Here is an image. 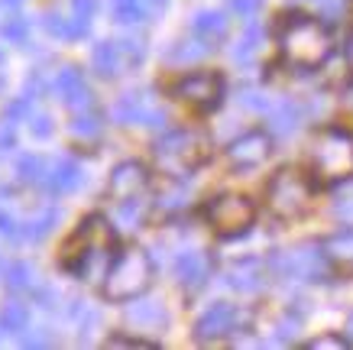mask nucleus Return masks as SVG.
<instances>
[{
    "label": "nucleus",
    "mask_w": 353,
    "mask_h": 350,
    "mask_svg": "<svg viewBox=\"0 0 353 350\" xmlns=\"http://www.w3.org/2000/svg\"><path fill=\"white\" fill-rule=\"evenodd\" d=\"M110 250H114V227L101 214H94V217H85L78 233L68 240L62 263L68 273L97 282V279L108 276L110 263H114Z\"/></svg>",
    "instance_id": "1"
},
{
    "label": "nucleus",
    "mask_w": 353,
    "mask_h": 350,
    "mask_svg": "<svg viewBox=\"0 0 353 350\" xmlns=\"http://www.w3.org/2000/svg\"><path fill=\"white\" fill-rule=\"evenodd\" d=\"M279 52L295 68H318L331 55V32L308 13H285L279 23Z\"/></svg>",
    "instance_id": "2"
},
{
    "label": "nucleus",
    "mask_w": 353,
    "mask_h": 350,
    "mask_svg": "<svg viewBox=\"0 0 353 350\" xmlns=\"http://www.w3.org/2000/svg\"><path fill=\"white\" fill-rule=\"evenodd\" d=\"M152 282V260L146 250L127 246L114 256L108 276H104V295L110 302H133L139 298Z\"/></svg>",
    "instance_id": "3"
},
{
    "label": "nucleus",
    "mask_w": 353,
    "mask_h": 350,
    "mask_svg": "<svg viewBox=\"0 0 353 350\" xmlns=\"http://www.w3.org/2000/svg\"><path fill=\"white\" fill-rule=\"evenodd\" d=\"M311 169L321 182L353 179V133L343 127L321 130L311 143Z\"/></svg>",
    "instance_id": "4"
},
{
    "label": "nucleus",
    "mask_w": 353,
    "mask_h": 350,
    "mask_svg": "<svg viewBox=\"0 0 353 350\" xmlns=\"http://www.w3.org/2000/svg\"><path fill=\"white\" fill-rule=\"evenodd\" d=\"M152 156L165 175L182 179L208 159V139L198 130H169L152 143Z\"/></svg>",
    "instance_id": "5"
},
{
    "label": "nucleus",
    "mask_w": 353,
    "mask_h": 350,
    "mask_svg": "<svg viewBox=\"0 0 353 350\" xmlns=\"http://www.w3.org/2000/svg\"><path fill=\"white\" fill-rule=\"evenodd\" d=\"M311 198H314V188H311V179L295 166H285L279 169L266 185V202L269 211L282 217V221H295L311 208Z\"/></svg>",
    "instance_id": "6"
},
{
    "label": "nucleus",
    "mask_w": 353,
    "mask_h": 350,
    "mask_svg": "<svg viewBox=\"0 0 353 350\" xmlns=\"http://www.w3.org/2000/svg\"><path fill=\"white\" fill-rule=\"evenodd\" d=\"M331 260L324 253V244H301L295 250H279L269 256V273L279 279H299V282H321L331 273Z\"/></svg>",
    "instance_id": "7"
},
{
    "label": "nucleus",
    "mask_w": 353,
    "mask_h": 350,
    "mask_svg": "<svg viewBox=\"0 0 353 350\" xmlns=\"http://www.w3.org/2000/svg\"><path fill=\"white\" fill-rule=\"evenodd\" d=\"M204 221L211 224L221 237H240L256 221V204L250 202L246 195H236V191L214 195L211 202L204 204Z\"/></svg>",
    "instance_id": "8"
},
{
    "label": "nucleus",
    "mask_w": 353,
    "mask_h": 350,
    "mask_svg": "<svg viewBox=\"0 0 353 350\" xmlns=\"http://www.w3.org/2000/svg\"><path fill=\"white\" fill-rule=\"evenodd\" d=\"M172 95L179 97L182 104H188L192 110H198V114H208V110H214L224 101V78L214 72H192L175 81Z\"/></svg>",
    "instance_id": "9"
},
{
    "label": "nucleus",
    "mask_w": 353,
    "mask_h": 350,
    "mask_svg": "<svg viewBox=\"0 0 353 350\" xmlns=\"http://www.w3.org/2000/svg\"><path fill=\"white\" fill-rule=\"evenodd\" d=\"M272 153V139L263 130H250L243 137H236L230 146H227V162L234 169H256L259 162L269 159Z\"/></svg>",
    "instance_id": "10"
},
{
    "label": "nucleus",
    "mask_w": 353,
    "mask_h": 350,
    "mask_svg": "<svg viewBox=\"0 0 353 350\" xmlns=\"http://www.w3.org/2000/svg\"><path fill=\"white\" fill-rule=\"evenodd\" d=\"M236 328H240V311H236V305H230V302H214L201 318L194 321V338L217 340V338L234 334Z\"/></svg>",
    "instance_id": "11"
},
{
    "label": "nucleus",
    "mask_w": 353,
    "mask_h": 350,
    "mask_svg": "<svg viewBox=\"0 0 353 350\" xmlns=\"http://www.w3.org/2000/svg\"><path fill=\"white\" fill-rule=\"evenodd\" d=\"M146 185H150V172H146V166L137 162V159H127L110 172L108 195L114 198V202H123V198H133V195H143Z\"/></svg>",
    "instance_id": "12"
},
{
    "label": "nucleus",
    "mask_w": 353,
    "mask_h": 350,
    "mask_svg": "<svg viewBox=\"0 0 353 350\" xmlns=\"http://www.w3.org/2000/svg\"><path fill=\"white\" fill-rule=\"evenodd\" d=\"M114 120H120V124H146V127H165L169 124L165 110L162 107H150L139 91H130V95H123L114 104Z\"/></svg>",
    "instance_id": "13"
},
{
    "label": "nucleus",
    "mask_w": 353,
    "mask_h": 350,
    "mask_svg": "<svg viewBox=\"0 0 353 350\" xmlns=\"http://www.w3.org/2000/svg\"><path fill=\"white\" fill-rule=\"evenodd\" d=\"M175 279L182 282V289L198 292L204 289V282L211 279V256L201 250H185L175 256Z\"/></svg>",
    "instance_id": "14"
},
{
    "label": "nucleus",
    "mask_w": 353,
    "mask_h": 350,
    "mask_svg": "<svg viewBox=\"0 0 353 350\" xmlns=\"http://www.w3.org/2000/svg\"><path fill=\"white\" fill-rule=\"evenodd\" d=\"M81 182H85V172H81V162L72 159V156H65V159L55 162V169L46 175V185L52 195H72V191L81 188Z\"/></svg>",
    "instance_id": "15"
},
{
    "label": "nucleus",
    "mask_w": 353,
    "mask_h": 350,
    "mask_svg": "<svg viewBox=\"0 0 353 350\" xmlns=\"http://www.w3.org/2000/svg\"><path fill=\"white\" fill-rule=\"evenodd\" d=\"M224 282L236 292H259L263 282H266V273H263V263L259 260H240L224 273Z\"/></svg>",
    "instance_id": "16"
},
{
    "label": "nucleus",
    "mask_w": 353,
    "mask_h": 350,
    "mask_svg": "<svg viewBox=\"0 0 353 350\" xmlns=\"http://www.w3.org/2000/svg\"><path fill=\"white\" fill-rule=\"evenodd\" d=\"M91 65H94V72L101 75V78H117L120 68H123V52H120V43H110V39H104V43L94 46V52H91Z\"/></svg>",
    "instance_id": "17"
},
{
    "label": "nucleus",
    "mask_w": 353,
    "mask_h": 350,
    "mask_svg": "<svg viewBox=\"0 0 353 350\" xmlns=\"http://www.w3.org/2000/svg\"><path fill=\"white\" fill-rule=\"evenodd\" d=\"M301 124V107L295 101H279L269 107V127L276 137H292Z\"/></svg>",
    "instance_id": "18"
},
{
    "label": "nucleus",
    "mask_w": 353,
    "mask_h": 350,
    "mask_svg": "<svg viewBox=\"0 0 353 350\" xmlns=\"http://www.w3.org/2000/svg\"><path fill=\"white\" fill-rule=\"evenodd\" d=\"M211 46H214V43H208V39H201V36L179 39V43L169 46L165 62H172V65H192V62H198V59H204V55L211 52Z\"/></svg>",
    "instance_id": "19"
},
{
    "label": "nucleus",
    "mask_w": 353,
    "mask_h": 350,
    "mask_svg": "<svg viewBox=\"0 0 353 350\" xmlns=\"http://www.w3.org/2000/svg\"><path fill=\"white\" fill-rule=\"evenodd\" d=\"M324 253H327L331 263L343 266V269H353V224H347L343 231L331 233L324 240Z\"/></svg>",
    "instance_id": "20"
},
{
    "label": "nucleus",
    "mask_w": 353,
    "mask_h": 350,
    "mask_svg": "<svg viewBox=\"0 0 353 350\" xmlns=\"http://www.w3.org/2000/svg\"><path fill=\"white\" fill-rule=\"evenodd\" d=\"M192 32H194V36H201V39H208V43H221V39L227 36V17L221 10L194 13Z\"/></svg>",
    "instance_id": "21"
},
{
    "label": "nucleus",
    "mask_w": 353,
    "mask_h": 350,
    "mask_svg": "<svg viewBox=\"0 0 353 350\" xmlns=\"http://www.w3.org/2000/svg\"><path fill=\"white\" fill-rule=\"evenodd\" d=\"M127 321L130 324H137V328H165V321H169V315H165V308L159 305V302H139V305H130L127 308Z\"/></svg>",
    "instance_id": "22"
},
{
    "label": "nucleus",
    "mask_w": 353,
    "mask_h": 350,
    "mask_svg": "<svg viewBox=\"0 0 353 350\" xmlns=\"http://www.w3.org/2000/svg\"><path fill=\"white\" fill-rule=\"evenodd\" d=\"M43 26L55 39H85L88 36V26H81L75 17H62V13H46Z\"/></svg>",
    "instance_id": "23"
},
{
    "label": "nucleus",
    "mask_w": 353,
    "mask_h": 350,
    "mask_svg": "<svg viewBox=\"0 0 353 350\" xmlns=\"http://www.w3.org/2000/svg\"><path fill=\"white\" fill-rule=\"evenodd\" d=\"M146 211H150V204L143 202L139 195L123 198V202H117V224L123 231H139L146 224Z\"/></svg>",
    "instance_id": "24"
},
{
    "label": "nucleus",
    "mask_w": 353,
    "mask_h": 350,
    "mask_svg": "<svg viewBox=\"0 0 353 350\" xmlns=\"http://www.w3.org/2000/svg\"><path fill=\"white\" fill-rule=\"evenodd\" d=\"M30 328V308L23 302H7L0 308V331H10V334H23Z\"/></svg>",
    "instance_id": "25"
},
{
    "label": "nucleus",
    "mask_w": 353,
    "mask_h": 350,
    "mask_svg": "<svg viewBox=\"0 0 353 350\" xmlns=\"http://www.w3.org/2000/svg\"><path fill=\"white\" fill-rule=\"evenodd\" d=\"M259 46H263V26L259 23H250L246 26V32L240 36V43H236V49H234V59L236 62H253L256 59V52H259Z\"/></svg>",
    "instance_id": "26"
},
{
    "label": "nucleus",
    "mask_w": 353,
    "mask_h": 350,
    "mask_svg": "<svg viewBox=\"0 0 353 350\" xmlns=\"http://www.w3.org/2000/svg\"><path fill=\"white\" fill-rule=\"evenodd\" d=\"M59 224V208H46L39 217H30V221L23 224V237L26 240H43L52 233V227Z\"/></svg>",
    "instance_id": "27"
},
{
    "label": "nucleus",
    "mask_w": 353,
    "mask_h": 350,
    "mask_svg": "<svg viewBox=\"0 0 353 350\" xmlns=\"http://www.w3.org/2000/svg\"><path fill=\"white\" fill-rule=\"evenodd\" d=\"M88 81H85V72L81 68H75V65H65V68H59V75H55V95L59 97H68V95H75V91H81Z\"/></svg>",
    "instance_id": "28"
},
{
    "label": "nucleus",
    "mask_w": 353,
    "mask_h": 350,
    "mask_svg": "<svg viewBox=\"0 0 353 350\" xmlns=\"http://www.w3.org/2000/svg\"><path fill=\"white\" fill-rule=\"evenodd\" d=\"M17 179L23 185H36V182H46V159L36 156V153H26L17 159Z\"/></svg>",
    "instance_id": "29"
},
{
    "label": "nucleus",
    "mask_w": 353,
    "mask_h": 350,
    "mask_svg": "<svg viewBox=\"0 0 353 350\" xmlns=\"http://www.w3.org/2000/svg\"><path fill=\"white\" fill-rule=\"evenodd\" d=\"M110 10H114V20L117 23H143L150 17V7L143 0H110Z\"/></svg>",
    "instance_id": "30"
},
{
    "label": "nucleus",
    "mask_w": 353,
    "mask_h": 350,
    "mask_svg": "<svg viewBox=\"0 0 353 350\" xmlns=\"http://www.w3.org/2000/svg\"><path fill=\"white\" fill-rule=\"evenodd\" d=\"M101 130H104V124H101V117H97L94 110H78L75 120H72V133L81 139L101 137Z\"/></svg>",
    "instance_id": "31"
},
{
    "label": "nucleus",
    "mask_w": 353,
    "mask_h": 350,
    "mask_svg": "<svg viewBox=\"0 0 353 350\" xmlns=\"http://www.w3.org/2000/svg\"><path fill=\"white\" fill-rule=\"evenodd\" d=\"M30 30H32V23L26 20V17H10V20L0 23V36L10 39V43H17V46H23L30 39Z\"/></svg>",
    "instance_id": "32"
},
{
    "label": "nucleus",
    "mask_w": 353,
    "mask_h": 350,
    "mask_svg": "<svg viewBox=\"0 0 353 350\" xmlns=\"http://www.w3.org/2000/svg\"><path fill=\"white\" fill-rule=\"evenodd\" d=\"M3 282L10 289H30L32 286V266L30 263H10L7 269H3Z\"/></svg>",
    "instance_id": "33"
},
{
    "label": "nucleus",
    "mask_w": 353,
    "mask_h": 350,
    "mask_svg": "<svg viewBox=\"0 0 353 350\" xmlns=\"http://www.w3.org/2000/svg\"><path fill=\"white\" fill-rule=\"evenodd\" d=\"M120 52H123L127 68H137V65L146 59V43L137 39V36H127V39H120Z\"/></svg>",
    "instance_id": "34"
},
{
    "label": "nucleus",
    "mask_w": 353,
    "mask_h": 350,
    "mask_svg": "<svg viewBox=\"0 0 353 350\" xmlns=\"http://www.w3.org/2000/svg\"><path fill=\"white\" fill-rule=\"evenodd\" d=\"M32 117V97L30 95H23V97H17V101H10V104L3 107V120H30Z\"/></svg>",
    "instance_id": "35"
},
{
    "label": "nucleus",
    "mask_w": 353,
    "mask_h": 350,
    "mask_svg": "<svg viewBox=\"0 0 353 350\" xmlns=\"http://www.w3.org/2000/svg\"><path fill=\"white\" fill-rule=\"evenodd\" d=\"M334 214H337V221L353 224V185L337 191V198H334Z\"/></svg>",
    "instance_id": "36"
},
{
    "label": "nucleus",
    "mask_w": 353,
    "mask_h": 350,
    "mask_svg": "<svg viewBox=\"0 0 353 350\" xmlns=\"http://www.w3.org/2000/svg\"><path fill=\"white\" fill-rule=\"evenodd\" d=\"M240 104L246 107V110H256V114H266L269 107H272V101H269L263 91H240Z\"/></svg>",
    "instance_id": "37"
},
{
    "label": "nucleus",
    "mask_w": 353,
    "mask_h": 350,
    "mask_svg": "<svg viewBox=\"0 0 353 350\" xmlns=\"http://www.w3.org/2000/svg\"><path fill=\"white\" fill-rule=\"evenodd\" d=\"M308 350H347L350 347V340L347 338H337V334H324V338H314L305 344Z\"/></svg>",
    "instance_id": "38"
},
{
    "label": "nucleus",
    "mask_w": 353,
    "mask_h": 350,
    "mask_svg": "<svg viewBox=\"0 0 353 350\" xmlns=\"http://www.w3.org/2000/svg\"><path fill=\"white\" fill-rule=\"evenodd\" d=\"M94 10H97L94 0H72V17H75L81 26H88V30H91V17H94Z\"/></svg>",
    "instance_id": "39"
},
{
    "label": "nucleus",
    "mask_w": 353,
    "mask_h": 350,
    "mask_svg": "<svg viewBox=\"0 0 353 350\" xmlns=\"http://www.w3.org/2000/svg\"><path fill=\"white\" fill-rule=\"evenodd\" d=\"M30 130H32V137L36 139L52 137V117L49 114H32L30 117Z\"/></svg>",
    "instance_id": "40"
},
{
    "label": "nucleus",
    "mask_w": 353,
    "mask_h": 350,
    "mask_svg": "<svg viewBox=\"0 0 353 350\" xmlns=\"http://www.w3.org/2000/svg\"><path fill=\"white\" fill-rule=\"evenodd\" d=\"M230 10L250 20V17H256V13L263 10V0H230Z\"/></svg>",
    "instance_id": "41"
},
{
    "label": "nucleus",
    "mask_w": 353,
    "mask_h": 350,
    "mask_svg": "<svg viewBox=\"0 0 353 350\" xmlns=\"http://www.w3.org/2000/svg\"><path fill=\"white\" fill-rule=\"evenodd\" d=\"M17 149V130H13V120L0 124V153H10Z\"/></svg>",
    "instance_id": "42"
},
{
    "label": "nucleus",
    "mask_w": 353,
    "mask_h": 350,
    "mask_svg": "<svg viewBox=\"0 0 353 350\" xmlns=\"http://www.w3.org/2000/svg\"><path fill=\"white\" fill-rule=\"evenodd\" d=\"M23 227L17 221H13L7 211H0V237H7V240H13V237H20Z\"/></svg>",
    "instance_id": "43"
},
{
    "label": "nucleus",
    "mask_w": 353,
    "mask_h": 350,
    "mask_svg": "<svg viewBox=\"0 0 353 350\" xmlns=\"http://www.w3.org/2000/svg\"><path fill=\"white\" fill-rule=\"evenodd\" d=\"M108 347H156L152 340H137V338H110Z\"/></svg>",
    "instance_id": "44"
},
{
    "label": "nucleus",
    "mask_w": 353,
    "mask_h": 350,
    "mask_svg": "<svg viewBox=\"0 0 353 350\" xmlns=\"http://www.w3.org/2000/svg\"><path fill=\"white\" fill-rule=\"evenodd\" d=\"M295 331H299V318H295V315H289V318L279 324V340H292V338H295Z\"/></svg>",
    "instance_id": "45"
},
{
    "label": "nucleus",
    "mask_w": 353,
    "mask_h": 350,
    "mask_svg": "<svg viewBox=\"0 0 353 350\" xmlns=\"http://www.w3.org/2000/svg\"><path fill=\"white\" fill-rule=\"evenodd\" d=\"M26 95H36V97H39V95H46V81H43V78H39V72H36V75H30V78H26Z\"/></svg>",
    "instance_id": "46"
},
{
    "label": "nucleus",
    "mask_w": 353,
    "mask_h": 350,
    "mask_svg": "<svg viewBox=\"0 0 353 350\" xmlns=\"http://www.w3.org/2000/svg\"><path fill=\"white\" fill-rule=\"evenodd\" d=\"M23 347H52V338H46V334H32V338H23Z\"/></svg>",
    "instance_id": "47"
},
{
    "label": "nucleus",
    "mask_w": 353,
    "mask_h": 350,
    "mask_svg": "<svg viewBox=\"0 0 353 350\" xmlns=\"http://www.w3.org/2000/svg\"><path fill=\"white\" fill-rule=\"evenodd\" d=\"M146 7H150V13H162L165 7H169V0H143Z\"/></svg>",
    "instance_id": "48"
},
{
    "label": "nucleus",
    "mask_w": 353,
    "mask_h": 350,
    "mask_svg": "<svg viewBox=\"0 0 353 350\" xmlns=\"http://www.w3.org/2000/svg\"><path fill=\"white\" fill-rule=\"evenodd\" d=\"M347 62H350V68H353V32H350V39H347Z\"/></svg>",
    "instance_id": "49"
},
{
    "label": "nucleus",
    "mask_w": 353,
    "mask_h": 350,
    "mask_svg": "<svg viewBox=\"0 0 353 350\" xmlns=\"http://www.w3.org/2000/svg\"><path fill=\"white\" fill-rule=\"evenodd\" d=\"M23 0H3V7H20Z\"/></svg>",
    "instance_id": "50"
},
{
    "label": "nucleus",
    "mask_w": 353,
    "mask_h": 350,
    "mask_svg": "<svg viewBox=\"0 0 353 350\" xmlns=\"http://www.w3.org/2000/svg\"><path fill=\"white\" fill-rule=\"evenodd\" d=\"M347 104H350V107H353V85H350V88H347Z\"/></svg>",
    "instance_id": "51"
},
{
    "label": "nucleus",
    "mask_w": 353,
    "mask_h": 350,
    "mask_svg": "<svg viewBox=\"0 0 353 350\" xmlns=\"http://www.w3.org/2000/svg\"><path fill=\"white\" fill-rule=\"evenodd\" d=\"M347 331H350V338H353V311H350V318H347Z\"/></svg>",
    "instance_id": "52"
},
{
    "label": "nucleus",
    "mask_w": 353,
    "mask_h": 350,
    "mask_svg": "<svg viewBox=\"0 0 353 350\" xmlns=\"http://www.w3.org/2000/svg\"><path fill=\"white\" fill-rule=\"evenodd\" d=\"M3 62H7V55H3V49H0V65H3Z\"/></svg>",
    "instance_id": "53"
},
{
    "label": "nucleus",
    "mask_w": 353,
    "mask_h": 350,
    "mask_svg": "<svg viewBox=\"0 0 353 350\" xmlns=\"http://www.w3.org/2000/svg\"><path fill=\"white\" fill-rule=\"evenodd\" d=\"M0 88H3V78H0Z\"/></svg>",
    "instance_id": "54"
}]
</instances>
